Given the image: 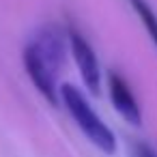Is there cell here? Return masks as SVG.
I'll return each instance as SVG.
<instances>
[{"instance_id":"7","label":"cell","mask_w":157,"mask_h":157,"mask_svg":"<svg viewBox=\"0 0 157 157\" xmlns=\"http://www.w3.org/2000/svg\"><path fill=\"white\" fill-rule=\"evenodd\" d=\"M133 157H157V153H155L148 144L138 142V144L133 146Z\"/></svg>"},{"instance_id":"4","label":"cell","mask_w":157,"mask_h":157,"mask_svg":"<svg viewBox=\"0 0 157 157\" xmlns=\"http://www.w3.org/2000/svg\"><path fill=\"white\" fill-rule=\"evenodd\" d=\"M108 88H110V97H112V103L116 108V112L127 121L131 123L133 127L142 125V112L138 108V101L129 88V84L118 75V73H110L108 75Z\"/></svg>"},{"instance_id":"5","label":"cell","mask_w":157,"mask_h":157,"mask_svg":"<svg viewBox=\"0 0 157 157\" xmlns=\"http://www.w3.org/2000/svg\"><path fill=\"white\" fill-rule=\"evenodd\" d=\"M35 50L39 52V56L45 60V65L52 71H58L63 67L65 60V35L60 28L56 26H45L39 37L33 41Z\"/></svg>"},{"instance_id":"1","label":"cell","mask_w":157,"mask_h":157,"mask_svg":"<svg viewBox=\"0 0 157 157\" xmlns=\"http://www.w3.org/2000/svg\"><path fill=\"white\" fill-rule=\"evenodd\" d=\"M60 99L67 105L69 114L73 116V121L80 125V129L84 131V136L103 153L112 155L116 151V136L114 131L95 114V110L88 105L86 97L71 84H63L60 86Z\"/></svg>"},{"instance_id":"2","label":"cell","mask_w":157,"mask_h":157,"mask_svg":"<svg viewBox=\"0 0 157 157\" xmlns=\"http://www.w3.org/2000/svg\"><path fill=\"white\" fill-rule=\"evenodd\" d=\"M69 45H71V52H73V58L78 63V69L82 73L84 84L88 86V90L93 95H99V88H101V71H99V63H97L95 50L88 45V41L75 28L69 30Z\"/></svg>"},{"instance_id":"6","label":"cell","mask_w":157,"mask_h":157,"mask_svg":"<svg viewBox=\"0 0 157 157\" xmlns=\"http://www.w3.org/2000/svg\"><path fill=\"white\" fill-rule=\"evenodd\" d=\"M129 5H131L133 11L138 13L140 22L144 24L148 37L153 39V43H155V48H157V15H155V11L151 9V5L146 2V0H129Z\"/></svg>"},{"instance_id":"3","label":"cell","mask_w":157,"mask_h":157,"mask_svg":"<svg viewBox=\"0 0 157 157\" xmlns=\"http://www.w3.org/2000/svg\"><path fill=\"white\" fill-rule=\"evenodd\" d=\"M24 65H26V71H28L35 88L45 97V101L50 105H56L58 103V90L54 84V71L45 65V60L39 56V52L35 50L33 43H28L24 50Z\"/></svg>"}]
</instances>
